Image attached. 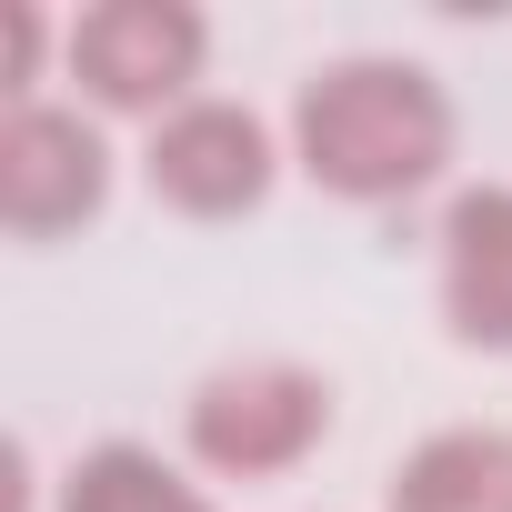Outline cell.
Masks as SVG:
<instances>
[{
    "label": "cell",
    "instance_id": "obj_9",
    "mask_svg": "<svg viewBox=\"0 0 512 512\" xmlns=\"http://www.w3.org/2000/svg\"><path fill=\"white\" fill-rule=\"evenodd\" d=\"M41 41H51V21H41V11H11V101H31V81H41Z\"/></svg>",
    "mask_w": 512,
    "mask_h": 512
},
{
    "label": "cell",
    "instance_id": "obj_3",
    "mask_svg": "<svg viewBox=\"0 0 512 512\" xmlns=\"http://www.w3.org/2000/svg\"><path fill=\"white\" fill-rule=\"evenodd\" d=\"M211 61V21L191 0H91L71 21V81L101 101V111H141V121H171L181 101H201Z\"/></svg>",
    "mask_w": 512,
    "mask_h": 512
},
{
    "label": "cell",
    "instance_id": "obj_6",
    "mask_svg": "<svg viewBox=\"0 0 512 512\" xmlns=\"http://www.w3.org/2000/svg\"><path fill=\"white\" fill-rule=\"evenodd\" d=\"M442 322L472 352H512V181H482L442 221Z\"/></svg>",
    "mask_w": 512,
    "mask_h": 512
},
{
    "label": "cell",
    "instance_id": "obj_2",
    "mask_svg": "<svg viewBox=\"0 0 512 512\" xmlns=\"http://www.w3.org/2000/svg\"><path fill=\"white\" fill-rule=\"evenodd\" d=\"M181 442L201 472L221 482H272V472H302L322 442H332V382L312 362H221L191 412H181Z\"/></svg>",
    "mask_w": 512,
    "mask_h": 512
},
{
    "label": "cell",
    "instance_id": "obj_5",
    "mask_svg": "<svg viewBox=\"0 0 512 512\" xmlns=\"http://www.w3.org/2000/svg\"><path fill=\"white\" fill-rule=\"evenodd\" d=\"M101 201H111V141L61 101H11V121H0V231L61 241L101 221Z\"/></svg>",
    "mask_w": 512,
    "mask_h": 512
},
{
    "label": "cell",
    "instance_id": "obj_1",
    "mask_svg": "<svg viewBox=\"0 0 512 512\" xmlns=\"http://www.w3.org/2000/svg\"><path fill=\"white\" fill-rule=\"evenodd\" d=\"M292 161L332 201H412L452 171V91L392 51L322 61L292 101Z\"/></svg>",
    "mask_w": 512,
    "mask_h": 512
},
{
    "label": "cell",
    "instance_id": "obj_8",
    "mask_svg": "<svg viewBox=\"0 0 512 512\" xmlns=\"http://www.w3.org/2000/svg\"><path fill=\"white\" fill-rule=\"evenodd\" d=\"M61 512H211V492L181 482L151 442H101L61 472Z\"/></svg>",
    "mask_w": 512,
    "mask_h": 512
},
{
    "label": "cell",
    "instance_id": "obj_7",
    "mask_svg": "<svg viewBox=\"0 0 512 512\" xmlns=\"http://www.w3.org/2000/svg\"><path fill=\"white\" fill-rule=\"evenodd\" d=\"M382 512H512V432L502 422H452L402 452Z\"/></svg>",
    "mask_w": 512,
    "mask_h": 512
},
{
    "label": "cell",
    "instance_id": "obj_4",
    "mask_svg": "<svg viewBox=\"0 0 512 512\" xmlns=\"http://www.w3.org/2000/svg\"><path fill=\"white\" fill-rule=\"evenodd\" d=\"M272 121L251 111V101H181L171 121H151V151H141V181L161 211L181 221H241V211H262L272 201Z\"/></svg>",
    "mask_w": 512,
    "mask_h": 512
}]
</instances>
